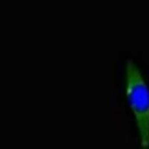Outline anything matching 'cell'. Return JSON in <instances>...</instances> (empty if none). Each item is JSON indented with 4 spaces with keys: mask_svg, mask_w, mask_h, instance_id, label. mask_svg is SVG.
I'll list each match as a JSON object with an SVG mask.
<instances>
[{
    "mask_svg": "<svg viewBox=\"0 0 149 149\" xmlns=\"http://www.w3.org/2000/svg\"><path fill=\"white\" fill-rule=\"evenodd\" d=\"M126 95L135 117L142 148L149 146V88L132 60L126 63Z\"/></svg>",
    "mask_w": 149,
    "mask_h": 149,
    "instance_id": "cell-1",
    "label": "cell"
}]
</instances>
